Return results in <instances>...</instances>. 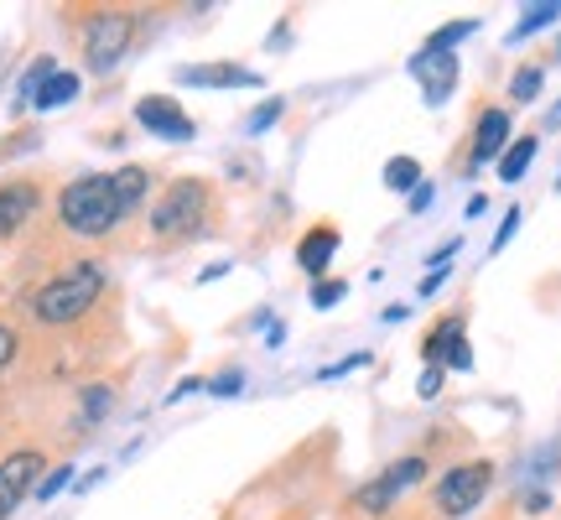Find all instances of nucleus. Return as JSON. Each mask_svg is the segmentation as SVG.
Masks as SVG:
<instances>
[{
    "mask_svg": "<svg viewBox=\"0 0 561 520\" xmlns=\"http://www.w3.org/2000/svg\"><path fill=\"white\" fill-rule=\"evenodd\" d=\"M11 318L26 328L32 343H62L121 323V286L110 260L68 256L58 265H42V276L16 297Z\"/></svg>",
    "mask_w": 561,
    "mask_h": 520,
    "instance_id": "nucleus-1",
    "label": "nucleus"
},
{
    "mask_svg": "<svg viewBox=\"0 0 561 520\" xmlns=\"http://www.w3.org/2000/svg\"><path fill=\"white\" fill-rule=\"evenodd\" d=\"M146 250L151 256H178V250H193L203 240H219L224 235V188L214 178H167L157 188V199L146 208Z\"/></svg>",
    "mask_w": 561,
    "mask_h": 520,
    "instance_id": "nucleus-2",
    "label": "nucleus"
},
{
    "mask_svg": "<svg viewBox=\"0 0 561 520\" xmlns=\"http://www.w3.org/2000/svg\"><path fill=\"white\" fill-rule=\"evenodd\" d=\"M146 5H121V0H94V5H62V32L73 37L83 68L94 79H110L130 47L140 42V26H146Z\"/></svg>",
    "mask_w": 561,
    "mask_h": 520,
    "instance_id": "nucleus-3",
    "label": "nucleus"
},
{
    "mask_svg": "<svg viewBox=\"0 0 561 520\" xmlns=\"http://www.w3.org/2000/svg\"><path fill=\"white\" fill-rule=\"evenodd\" d=\"M494 484H500V463L489 459V453L458 459V463H447V468H437L432 484L396 520H468L494 495Z\"/></svg>",
    "mask_w": 561,
    "mask_h": 520,
    "instance_id": "nucleus-4",
    "label": "nucleus"
},
{
    "mask_svg": "<svg viewBox=\"0 0 561 520\" xmlns=\"http://www.w3.org/2000/svg\"><path fill=\"white\" fill-rule=\"evenodd\" d=\"M515 140V115H510V104L500 100H483L473 104V115H468V131H462L458 151L447 157V172H458V178H479L483 167H494L504 157V146Z\"/></svg>",
    "mask_w": 561,
    "mask_h": 520,
    "instance_id": "nucleus-5",
    "label": "nucleus"
},
{
    "mask_svg": "<svg viewBox=\"0 0 561 520\" xmlns=\"http://www.w3.org/2000/svg\"><path fill=\"white\" fill-rule=\"evenodd\" d=\"M42 208H47V178L42 172H16L0 182V245L32 240Z\"/></svg>",
    "mask_w": 561,
    "mask_h": 520,
    "instance_id": "nucleus-6",
    "label": "nucleus"
},
{
    "mask_svg": "<svg viewBox=\"0 0 561 520\" xmlns=\"http://www.w3.org/2000/svg\"><path fill=\"white\" fill-rule=\"evenodd\" d=\"M47 468H53V453L42 442H21L0 459V520H11L26 505V495H37Z\"/></svg>",
    "mask_w": 561,
    "mask_h": 520,
    "instance_id": "nucleus-7",
    "label": "nucleus"
},
{
    "mask_svg": "<svg viewBox=\"0 0 561 520\" xmlns=\"http://www.w3.org/2000/svg\"><path fill=\"white\" fill-rule=\"evenodd\" d=\"M421 364H442V370H473V343H468V307H453L421 334Z\"/></svg>",
    "mask_w": 561,
    "mask_h": 520,
    "instance_id": "nucleus-8",
    "label": "nucleus"
},
{
    "mask_svg": "<svg viewBox=\"0 0 561 520\" xmlns=\"http://www.w3.org/2000/svg\"><path fill=\"white\" fill-rule=\"evenodd\" d=\"M136 125L140 131H151V136H161V140H178V146L198 136V121H193L178 100H167V94H146V100H136Z\"/></svg>",
    "mask_w": 561,
    "mask_h": 520,
    "instance_id": "nucleus-9",
    "label": "nucleus"
},
{
    "mask_svg": "<svg viewBox=\"0 0 561 520\" xmlns=\"http://www.w3.org/2000/svg\"><path fill=\"white\" fill-rule=\"evenodd\" d=\"M172 79L187 89H261V74L240 63H182L172 68Z\"/></svg>",
    "mask_w": 561,
    "mask_h": 520,
    "instance_id": "nucleus-10",
    "label": "nucleus"
},
{
    "mask_svg": "<svg viewBox=\"0 0 561 520\" xmlns=\"http://www.w3.org/2000/svg\"><path fill=\"white\" fill-rule=\"evenodd\" d=\"M405 74L421 83L426 104L453 100V89H458V58L453 53H416V58L405 63Z\"/></svg>",
    "mask_w": 561,
    "mask_h": 520,
    "instance_id": "nucleus-11",
    "label": "nucleus"
},
{
    "mask_svg": "<svg viewBox=\"0 0 561 520\" xmlns=\"http://www.w3.org/2000/svg\"><path fill=\"white\" fill-rule=\"evenodd\" d=\"M339 245H343V235H339V224L333 219H318L307 235L297 240V265L307 271L312 281H322L328 276V265H333V256H339Z\"/></svg>",
    "mask_w": 561,
    "mask_h": 520,
    "instance_id": "nucleus-12",
    "label": "nucleus"
},
{
    "mask_svg": "<svg viewBox=\"0 0 561 520\" xmlns=\"http://www.w3.org/2000/svg\"><path fill=\"white\" fill-rule=\"evenodd\" d=\"M115 400H121V381H83L73 391V427H79V438H89L115 411Z\"/></svg>",
    "mask_w": 561,
    "mask_h": 520,
    "instance_id": "nucleus-13",
    "label": "nucleus"
},
{
    "mask_svg": "<svg viewBox=\"0 0 561 520\" xmlns=\"http://www.w3.org/2000/svg\"><path fill=\"white\" fill-rule=\"evenodd\" d=\"M536 151H541V136H536V131H525V136L510 140V146H504V157L494 161V167H500V182H520L525 172H530Z\"/></svg>",
    "mask_w": 561,
    "mask_h": 520,
    "instance_id": "nucleus-14",
    "label": "nucleus"
},
{
    "mask_svg": "<svg viewBox=\"0 0 561 520\" xmlns=\"http://www.w3.org/2000/svg\"><path fill=\"white\" fill-rule=\"evenodd\" d=\"M79 89H83L79 74H73V68H58V74H53V79L32 94V110H62V104L79 100Z\"/></svg>",
    "mask_w": 561,
    "mask_h": 520,
    "instance_id": "nucleus-15",
    "label": "nucleus"
},
{
    "mask_svg": "<svg viewBox=\"0 0 561 520\" xmlns=\"http://www.w3.org/2000/svg\"><path fill=\"white\" fill-rule=\"evenodd\" d=\"M541 83H546V63L530 58V63H520V68L510 74L504 100H510V104H536V100H541Z\"/></svg>",
    "mask_w": 561,
    "mask_h": 520,
    "instance_id": "nucleus-16",
    "label": "nucleus"
},
{
    "mask_svg": "<svg viewBox=\"0 0 561 520\" xmlns=\"http://www.w3.org/2000/svg\"><path fill=\"white\" fill-rule=\"evenodd\" d=\"M26 354H32V339H26V328H21L11 313H0V375H5V370H16Z\"/></svg>",
    "mask_w": 561,
    "mask_h": 520,
    "instance_id": "nucleus-17",
    "label": "nucleus"
},
{
    "mask_svg": "<svg viewBox=\"0 0 561 520\" xmlns=\"http://www.w3.org/2000/svg\"><path fill=\"white\" fill-rule=\"evenodd\" d=\"M551 21H561V0H541V5H525L520 21H515V32H510V42L536 37V32H541V26H551Z\"/></svg>",
    "mask_w": 561,
    "mask_h": 520,
    "instance_id": "nucleus-18",
    "label": "nucleus"
},
{
    "mask_svg": "<svg viewBox=\"0 0 561 520\" xmlns=\"http://www.w3.org/2000/svg\"><path fill=\"white\" fill-rule=\"evenodd\" d=\"M380 178H385V188H390V193H416V188H421V161L416 157H390Z\"/></svg>",
    "mask_w": 561,
    "mask_h": 520,
    "instance_id": "nucleus-19",
    "label": "nucleus"
},
{
    "mask_svg": "<svg viewBox=\"0 0 561 520\" xmlns=\"http://www.w3.org/2000/svg\"><path fill=\"white\" fill-rule=\"evenodd\" d=\"M479 32V21H447V26H437L432 37L421 42V53H453L462 37H473Z\"/></svg>",
    "mask_w": 561,
    "mask_h": 520,
    "instance_id": "nucleus-20",
    "label": "nucleus"
},
{
    "mask_svg": "<svg viewBox=\"0 0 561 520\" xmlns=\"http://www.w3.org/2000/svg\"><path fill=\"white\" fill-rule=\"evenodd\" d=\"M53 74H58V63H53V58H37V63H32V68H26V74L16 79V104H32V94H37V89L53 79Z\"/></svg>",
    "mask_w": 561,
    "mask_h": 520,
    "instance_id": "nucleus-21",
    "label": "nucleus"
},
{
    "mask_svg": "<svg viewBox=\"0 0 561 520\" xmlns=\"http://www.w3.org/2000/svg\"><path fill=\"white\" fill-rule=\"evenodd\" d=\"M343 297H348V281H339V276L312 281V307H318V313H328V307H339Z\"/></svg>",
    "mask_w": 561,
    "mask_h": 520,
    "instance_id": "nucleus-22",
    "label": "nucleus"
},
{
    "mask_svg": "<svg viewBox=\"0 0 561 520\" xmlns=\"http://www.w3.org/2000/svg\"><path fill=\"white\" fill-rule=\"evenodd\" d=\"M73 484V463L62 459V463H53L47 474H42V484H37V500H53V495H62Z\"/></svg>",
    "mask_w": 561,
    "mask_h": 520,
    "instance_id": "nucleus-23",
    "label": "nucleus"
},
{
    "mask_svg": "<svg viewBox=\"0 0 561 520\" xmlns=\"http://www.w3.org/2000/svg\"><path fill=\"white\" fill-rule=\"evenodd\" d=\"M520 219H525V208H520V203H510V208H504V224L494 229V240H489V256H500L504 245L515 240V229H520Z\"/></svg>",
    "mask_w": 561,
    "mask_h": 520,
    "instance_id": "nucleus-24",
    "label": "nucleus"
},
{
    "mask_svg": "<svg viewBox=\"0 0 561 520\" xmlns=\"http://www.w3.org/2000/svg\"><path fill=\"white\" fill-rule=\"evenodd\" d=\"M280 115H286V100H265L261 110H255V115L244 121V131H250V136H261V131H271V125L280 121Z\"/></svg>",
    "mask_w": 561,
    "mask_h": 520,
    "instance_id": "nucleus-25",
    "label": "nucleus"
},
{
    "mask_svg": "<svg viewBox=\"0 0 561 520\" xmlns=\"http://www.w3.org/2000/svg\"><path fill=\"white\" fill-rule=\"evenodd\" d=\"M442 385H447V370H442V364H426V370H421V381H416V396L421 400H437Z\"/></svg>",
    "mask_w": 561,
    "mask_h": 520,
    "instance_id": "nucleus-26",
    "label": "nucleus"
},
{
    "mask_svg": "<svg viewBox=\"0 0 561 520\" xmlns=\"http://www.w3.org/2000/svg\"><path fill=\"white\" fill-rule=\"evenodd\" d=\"M375 360L369 349H359V354H348V360H339V364H328V370H318V381H339V375H348V370H364V364Z\"/></svg>",
    "mask_w": 561,
    "mask_h": 520,
    "instance_id": "nucleus-27",
    "label": "nucleus"
},
{
    "mask_svg": "<svg viewBox=\"0 0 561 520\" xmlns=\"http://www.w3.org/2000/svg\"><path fill=\"white\" fill-rule=\"evenodd\" d=\"M240 391H244V370H224V375L208 381V396H240Z\"/></svg>",
    "mask_w": 561,
    "mask_h": 520,
    "instance_id": "nucleus-28",
    "label": "nucleus"
},
{
    "mask_svg": "<svg viewBox=\"0 0 561 520\" xmlns=\"http://www.w3.org/2000/svg\"><path fill=\"white\" fill-rule=\"evenodd\" d=\"M447 276H453V265H447V271H426V276H421V297H432V292H437Z\"/></svg>",
    "mask_w": 561,
    "mask_h": 520,
    "instance_id": "nucleus-29",
    "label": "nucleus"
},
{
    "mask_svg": "<svg viewBox=\"0 0 561 520\" xmlns=\"http://www.w3.org/2000/svg\"><path fill=\"white\" fill-rule=\"evenodd\" d=\"M432 193H437V188H432V182H421L416 193H411V214H421V208L432 203Z\"/></svg>",
    "mask_w": 561,
    "mask_h": 520,
    "instance_id": "nucleus-30",
    "label": "nucleus"
},
{
    "mask_svg": "<svg viewBox=\"0 0 561 520\" xmlns=\"http://www.w3.org/2000/svg\"><path fill=\"white\" fill-rule=\"evenodd\" d=\"M483 208H489V193H473V199H468V208H462V214H468V219H479Z\"/></svg>",
    "mask_w": 561,
    "mask_h": 520,
    "instance_id": "nucleus-31",
    "label": "nucleus"
},
{
    "mask_svg": "<svg viewBox=\"0 0 561 520\" xmlns=\"http://www.w3.org/2000/svg\"><path fill=\"white\" fill-rule=\"evenodd\" d=\"M489 520H520V516H515V505H500V510H494Z\"/></svg>",
    "mask_w": 561,
    "mask_h": 520,
    "instance_id": "nucleus-32",
    "label": "nucleus"
},
{
    "mask_svg": "<svg viewBox=\"0 0 561 520\" xmlns=\"http://www.w3.org/2000/svg\"><path fill=\"white\" fill-rule=\"evenodd\" d=\"M551 58H561V37H557V47H551V53H546V58H541V63H551Z\"/></svg>",
    "mask_w": 561,
    "mask_h": 520,
    "instance_id": "nucleus-33",
    "label": "nucleus"
}]
</instances>
